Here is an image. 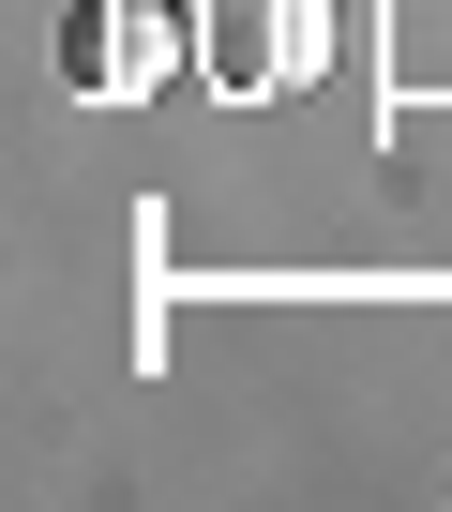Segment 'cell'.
Segmentation results:
<instances>
[{
  "label": "cell",
  "mask_w": 452,
  "mask_h": 512,
  "mask_svg": "<svg viewBox=\"0 0 452 512\" xmlns=\"http://www.w3.org/2000/svg\"><path fill=\"white\" fill-rule=\"evenodd\" d=\"M332 61V16L317 0H211V76L226 91H302Z\"/></svg>",
  "instance_id": "1"
},
{
  "label": "cell",
  "mask_w": 452,
  "mask_h": 512,
  "mask_svg": "<svg viewBox=\"0 0 452 512\" xmlns=\"http://www.w3.org/2000/svg\"><path fill=\"white\" fill-rule=\"evenodd\" d=\"M181 46H166V16L151 0H76V31H61V76L91 91V106H121V91H151Z\"/></svg>",
  "instance_id": "2"
}]
</instances>
